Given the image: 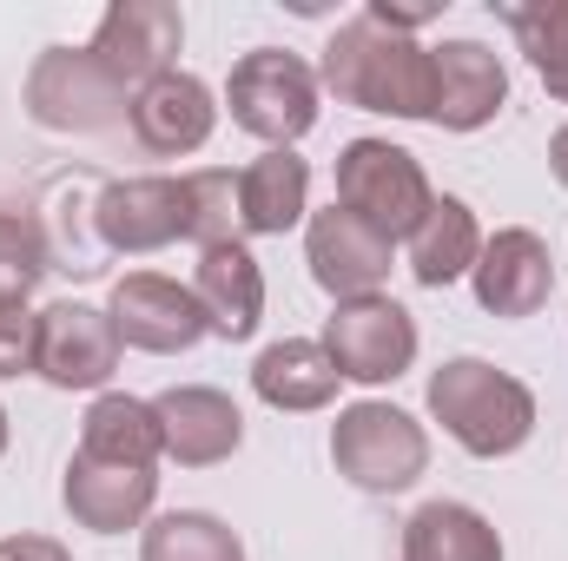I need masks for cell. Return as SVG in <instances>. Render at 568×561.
<instances>
[{
  "label": "cell",
  "mask_w": 568,
  "mask_h": 561,
  "mask_svg": "<svg viewBox=\"0 0 568 561\" xmlns=\"http://www.w3.org/2000/svg\"><path fill=\"white\" fill-rule=\"evenodd\" d=\"M404 561H503V536L469 502H424L404 522Z\"/></svg>",
  "instance_id": "obj_23"
},
{
  "label": "cell",
  "mask_w": 568,
  "mask_h": 561,
  "mask_svg": "<svg viewBox=\"0 0 568 561\" xmlns=\"http://www.w3.org/2000/svg\"><path fill=\"white\" fill-rule=\"evenodd\" d=\"M364 13H371L377 27H390V33H417L424 20H436V7H397V0H371Z\"/></svg>",
  "instance_id": "obj_29"
},
{
  "label": "cell",
  "mask_w": 568,
  "mask_h": 561,
  "mask_svg": "<svg viewBox=\"0 0 568 561\" xmlns=\"http://www.w3.org/2000/svg\"><path fill=\"white\" fill-rule=\"evenodd\" d=\"M60 502H67V516H73L80 529H93V536H126V529H140L145 516H152L159 476H152V469H126V462H93V456L73 449L67 482H60Z\"/></svg>",
  "instance_id": "obj_16"
},
{
  "label": "cell",
  "mask_w": 568,
  "mask_h": 561,
  "mask_svg": "<svg viewBox=\"0 0 568 561\" xmlns=\"http://www.w3.org/2000/svg\"><path fill=\"white\" fill-rule=\"evenodd\" d=\"M225 106H232V126H245L272 152H291L317 126V73L284 47H252L225 80Z\"/></svg>",
  "instance_id": "obj_4"
},
{
  "label": "cell",
  "mask_w": 568,
  "mask_h": 561,
  "mask_svg": "<svg viewBox=\"0 0 568 561\" xmlns=\"http://www.w3.org/2000/svg\"><path fill=\"white\" fill-rule=\"evenodd\" d=\"M120 330L100 304H47L40 310V350H33V370L53 384V390H100L113 370H120Z\"/></svg>",
  "instance_id": "obj_9"
},
{
  "label": "cell",
  "mask_w": 568,
  "mask_h": 561,
  "mask_svg": "<svg viewBox=\"0 0 568 561\" xmlns=\"http://www.w3.org/2000/svg\"><path fill=\"white\" fill-rule=\"evenodd\" d=\"M331 462H337V476L351 489L397 496V489H410L429 469V436L410 410L364 397V404L337 410V422H331Z\"/></svg>",
  "instance_id": "obj_3"
},
{
  "label": "cell",
  "mask_w": 568,
  "mask_h": 561,
  "mask_svg": "<svg viewBox=\"0 0 568 561\" xmlns=\"http://www.w3.org/2000/svg\"><path fill=\"white\" fill-rule=\"evenodd\" d=\"M549 172H556V185L568 192V126L556 133V140H549Z\"/></svg>",
  "instance_id": "obj_31"
},
{
  "label": "cell",
  "mask_w": 568,
  "mask_h": 561,
  "mask_svg": "<svg viewBox=\"0 0 568 561\" xmlns=\"http://www.w3.org/2000/svg\"><path fill=\"white\" fill-rule=\"evenodd\" d=\"M152 417L165 429V456L179 469H212L225 456H239L245 442V417L225 390L212 384H179V390H159L152 397Z\"/></svg>",
  "instance_id": "obj_14"
},
{
  "label": "cell",
  "mask_w": 568,
  "mask_h": 561,
  "mask_svg": "<svg viewBox=\"0 0 568 561\" xmlns=\"http://www.w3.org/2000/svg\"><path fill=\"white\" fill-rule=\"evenodd\" d=\"M40 350V317L27 304H0V377H27Z\"/></svg>",
  "instance_id": "obj_28"
},
{
  "label": "cell",
  "mask_w": 568,
  "mask_h": 561,
  "mask_svg": "<svg viewBox=\"0 0 568 561\" xmlns=\"http://www.w3.org/2000/svg\"><path fill=\"white\" fill-rule=\"evenodd\" d=\"M503 13V27L516 33V47L529 53V67H536V80L549 86V100H562L568 106V0H529V7H496Z\"/></svg>",
  "instance_id": "obj_24"
},
{
  "label": "cell",
  "mask_w": 568,
  "mask_h": 561,
  "mask_svg": "<svg viewBox=\"0 0 568 561\" xmlns=\"http://www.w3.org/2000/svg\"><path fill=\"white\" fill-rule=\"evenodd\" d=\"M476 258H483V225H476V212L463 205V198H429L424 225L410 232V278L424 284V290H443V284L469 278L476 272Z\"/></svg>",
  "instance_id": "obj_20"
},
{
  "label": "cell",
  "mask_w": 568,
  "mask_h": 561,
  "mask_svg": "<svg viewBox=\"0 0 568 561\" xmlns=\"http://www.w3.org/2000/svg\"><path fill=\"white\" fill-rule=\"evenodd\" d=\"M179 47H185V20H179L172 0H113V7L100 13V33H93L100 67H106L126 93H140L145 80L172 73Z\"/></svg>",
  "instance_id": "obj_11"
},
{
  "label": "cell",
  "mask_w": 568,
  "mask_h": 561,
  "mask_svg": "<svg viewBox=\"0 0 568 561\" xmlns=\"http://www.w3.org/2000/svg\"><path fill=\"white\" fill-rule=\"evenodd\" d=\"M429 417L443 422V436L483 462L516 456L536 429V397L523 377L483 364V357H449L429 377Z\"/></svg>",
  "instance_id": "obj_2"
},
{
  "label": "cell",
  "mask_w": 568,
  "mask_h": 561,
  "mask_svg": "<svg viewBox=\"0 0 568 561\" xmlns=\"http://www.w3.org/2000/svg\"><path fill=\"white\" fill-rule=\"evenodd\" d=\"M304 265H311L317 290H331L337 304L377 297L384 278H390V238L371 232L364 218H351L344 205H331V212H317L311 232H304Z\"/></svg>",
  "instance_id": "obj_12"
},
{
  "label": "cell",
  "mask_w": 568,
  "mask_h": 561,
  "mask_svg": "<svg viewBox=\"0 0 568 561\" xmlns=\"http://www.w3.org/2000/svg\"><path fill=\"white\" fill-rule=\"evenodd\" d=\"M337 364H331V350L324 344H311V337H284V344H265L258 350V364H252V390H258V404H272L284 417H304V410H324L331 397H337Z\"/></svg>",
  "instance_id": "obj_19"
},
{
  "label": "cell",
  "mask_w": 568,
  "mask_h": 561,
  "mask_svg": "<svg viewBox=\"0 0 568 561\" xmlns=\"http://www.w3.org/2000/svg\"><path fill=\"white\" fill-rule=\"evenodd\" d=\"M311 198V165L297 152H265L239 172V225L252 238H284L304 218Z\"/></svg>",
  "instance_id": "obj_21"
},
{
  "label": "cell",
  "mask_w": 568,
  "mask_h": 561,
  "mask_svg": "<svg viewBox=\"0 0 568 561\" xmlns=\"http://www.w3.org/2000/svg\"><path fill=\"white\" fill-rule=\"evenodd\" d=\"M47 272H53L47 225L27 212H0V304H27Z\"/></svg>",
  "instance_id": "obj_27"
},
{
  "label": "cell",
  "mask_w": 568,
  "mask_h": 561,
  "mask_svg": "<svg viewBox=\"0 0 568 561\" xmlns=\"http://www.w3.org/2000/svg\"><path fill=\"white\" fill-rule=\"evenodd\" d=\"M0 456H7V410H0Z\"/></svg>",
  "instance_id": "obj_32"
},
{
  "label": "cell",
  "mask_w": 568,
  "mask_h": 561,
  "mask_svg": "<svg viewBox=\"0 0 568 561\" xmlns=\"http://www.w3.org/2000/svg\"><path fill=\"white\" fill-rule=\"evenodd\" d=\"M317 86H331L344 106L364 113H390V120H429L436 100V60L424 40L377 27L371 13L337 20V33L324 40V67Z\"/></svg>",
  "instance_id": "obj_1"
},
{
  "label": "cell",
  "mask_w": 568,
  "mask_h": 561,
  "mask_svg": "<svg viewBox=\"0 0 568 561\" xmlns=\"http://www.w3.org/2000/svg\"><path fill=\"white\" fill-rule=\"evenodd\" d=\"M239 172H219V165H205V172H185V238L199 245V252H212V245H239Z\"/></svg>",
  "instance_id": "obj_26"
},
{
  "label": "cell",
  "mask_w": 568,
  "mask_h": 561,
  "mask_svg": "<svg viewBox=\"0 0 568 561\" xmlns=\"http://www.w3.org/2000/svg\"><path fill=\"white\" fill-rule=\"evenodd\" d=\"M106 317H113V330H120L126 350H152V357H179L199 337H212L192 284L159 278V272H126V278L113 284Z\"/></svg>",
  "instance_id": "obj_8"
},
{
  "label": "cell",
  "mask_w": 568,
  "mask_h": 561,
  "mask_svg": "<svg viewBox=\"0 0 568 561\" xmlns=\"http://www.w3.org/2000/svg\"><path fill=\"white\" fill-rule=\"evenodd\" d=\"M133 140L145 152H159V159H185V152H199V145L212 140V126H219V106H212V86L205 80H192V73H159V80H145L140 93H133Z\"/></svg>",
  "instance_id": "obj_17"
},
{
  "label": "cell",
  "mask_w": 568,
  "mask_h": 561,
  "mask_svg": "<svg viewBox=\"0 0 568 561\" xmlns=\"http://www.w3.org/2000/svg\"><path fill=\"white\" fill-rule=\"evenodd\" d=\"M140 561H245V542L205 509H172V516L145 522Z\"/></svg>",
  "instance_id": "obj_25"
},
{
  "label": "cell",
  "mask_w": 568,
  "mask_h": 561,
  "mask_svg": "<svg viewBox=\"0 0 568 561\" xmlns=\"http://www.w3.org/2000/svg\"><path fill=\"white\" fill-rule=\"evenodd\" d=\"M429 60H436L429 126H443V133H476V126H489V120L503 113L509 73H503V60H496L483 40H443V47H429Z\"/></svg>",
  "instance_id": "obj_15"
},
{
  "label": "cell",
  "mask_w": 568,
  "mask_h": 561,
  "mask_svg": "<svg viewBox=\"0 0 568 561\" xmlns=\"http://www.w3.org/2000/svg\"><path fill=\"white\" fill-rule=\"evenodd\" d=\"M469 284H476V304L489 317H536L556 290L549 245L529 225H503L496 238H483V258H476Z\"/></svg>",
  "instance_id": "obj_13"
},
{
  "label": "cell",
  "mask_w": 568,
  "mask_h": 561,
  "mask_svg": "<svg viewBox=\"0 0 568 561\" xmlns=\"http://www.w3.org/2000/svg\"><path fill=\"white\" fill-rule=\"evenodd\" d=\"M0 561H73L53 536H7L0 542Z\"/></svg>",
  "instance_id": "obj_30"
},
{
  "label": "cell",
  "mask_w": 568,
  "mask_h": 561,
  "mask_svg": "<svg viewBox=\"0 0 568 561\" xmlns=\"http://www.w3.org/2000/svg\"><path fill=\"white\" fill-rule=\"evenodd\" d=\"M133 113V93L100 67L93 47H47L27 67V120L47 133H106Z\"/></svg>",
  "instance_id": "obj_6"
},
{
  "label": "cell",
  "mask_w": 568,
  "mask_h": 561,
  "mask_svg": "<svg viewBox=\"0 0 568 561\" xmlns=\"http://www.w3.org/2000/svg\"><path fill=\"white\" fill-rule=\"evenodd\" d=\"M429 198L436 192H429L417 152H404L390 140H351L337 152V205L351 218H364L371 232H384L390 245L424 225Z\"/></svg>",
  "instance_id": "obj_5"
},
{
  "label": "cell",
  "mask_w": 568,
  "mask_h": 561,
  "mask_svg": "<svg viewBox=\"0 0 568 561\" xmlns=\"http://www.w3.org/2000/svg\"><path fill=\"white\" fill-rule=\"evenodd\" d=\"M192 297H199L212 337L245 344V337L258 330V317H265V272H258V258L245 252V238H239V245H212V252H199Z\"/></svg>",
  "instance_id": "obj_18"
},
{
  "label": "cell",
  "mask_w": 568,
  "mask_h": 561,
  "mask_svg": "<svg viewBox=\"0 0 568 561\" xmlns=\"http://www.w3.org/2000/svg\"><path fill=\"white\" fill-rule=\"evenodd\" d=\"M80 456H93V462H126V469H152V462L165 456V429L152 417V404L106 390V397H93V410L80 422Z\"/></svg>",
  "instance_id": "obj_22"
},
{
  "label": "cell",
  "mask_w": 568,
  "mask_h": 561,
  "mask_svg": "<svg viewBox=\"0 0 568 561\" xmlns=\"http://www.w3.org/2000/svg\"><path fill=\"white\" fill-rule=\"evenodd\" d=\"M93 232H100V252H165L172 238H185V178H113L100 185L93 198Z\"/></svg>",
  "instance_id": "obj_10"
},
{
  "label": "cell",
  "mask_w": 568,
  "mask_h": 561,
  "mask_svg": "<svg viewBox=\"0 0 568 561\" xmlns=\"http://www.w3.org/2000/svg\"><path fill=\"white\" fill-rule=\"evenodd\" d=\"M317 344L331 350V364H337L344 384L377 390V384H397L417 364V317L397 297H384V290L377 297H351V304H337L324 317Z\"/></svg>",
  "instance_id": "obj_7"
}]
</instances>
